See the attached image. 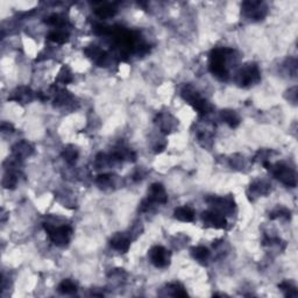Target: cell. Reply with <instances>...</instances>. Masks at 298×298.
<instances>
[{
    "label": "cell",
    "mask_w": 298,
    "mask_h": 298,
    "mask_svg": "<svg viewBox=\"0 0 298 298\" xmlns=\"http://www.w3.org/2000/svg\"><path fill=\"white\" fill-rule=\"evenodd\" d=\"M72 79H73V76H72L71 70H70L69 66L63 65L61 70H59L57 78H56V82L62 84V85H66V84L71 83Z\"/></svg>",
    "instance_id": "obj_28"
},
{
    "label": "cell",
    "mask_w": 298,
    "mask_h": 298,
    "mask_svg": "<svg viewBox=\"0 0 298 298\" xmlns=\"http://www.w3.org/2000/svg\"><path fill=\"white\" fill-rule=\"evenodd\" d=\"M58 292L63 295H73L77 293V285L72 280H63L58 285Z\"/></svg>",
    "instance_id": "obj_26"
},
{
    "label": "cell",
    "mask_w": 298,
    "mask_h": 298,
    "mask_svg": "<svg viewBox=\"0 0 298 298\" xmlns=\"http://www.w3.org/2000/svg\"><path fill=\"white\" fill-rule=\"evenodd\" d=\"M17 184V173L16 171H6L2 178V187L8 190L15 189Z\"/></svg>",
    "instance_id": "obj_27"
},
{
    "label": "cell",
    "mask_w": 298,
    "mask_h": 298,
    "mask_svg": "<svg viewBox=\"0 0 298 298\" xmlns=\"http://www.w3.org/2000/svg\"><path fill=\"white\" fill-rule=\"evenodd\" d=\"M208 204L211 206V210L222 213L224 216H233L237 210V204L233 196H224V197H215L211 196L206 199Z\"/></svg>",
    "instance_id": "obj_5"
},
{
    "label": "cell",
    "mask_w": 298,
    "mask_h": 298,
    "mask_svg": "<svg viewBox=\"0 0 298 298\" xmlns=\"http://www.w3.org/2000/svg\"><path fill=\"white\" fill-rule=\"evenodd\" d=\"M94 14L101 20L110 19L117 14V8L113 3H99V6L94 8Z\"/></svg>",
    "instance_id": "obj_19"
},
{
    "label": "cell",
    "mask_w": 298,
    "mask_h": 298,
    "mask_svg": "<svg viewBox=\"0 0 298 298\" xmlns=\"http://www.w3.org/2000/svg\"><path fill=\"white\" fill-rule=\"evenodd\" d=\"M43 229L47 232V236L54 245L57 247L68 246L73 233V230L69 225H54L52 223H44Z\"/></svg>",
    "instance_id": "obj_2"
},
{
    "label": "cell",
    "mask_w": 298,
    "mask_h": 298,
    "mask_svg": "<svg viewBox=\"0 0 298 298\" xmlns=\"http://www.w3.org/2000/svg\"><path fill=\"white\" fill-rule=\"evenodd\" d=\"M271 187L272 185L268 182L258 180L251 184L250 189H248V196L252 198L264 197V196H267L271 192Z\"/></svg>",
    "instance_id": "obj_15"
},
{
    "label": "cell",
    "mask_w": 298,
    "mask_h": 298,
    "mask_svg": "<svg viewBox=\"0 0 298 298\" xmlns=\"http://www.w3.org/2000/svg\"><path fill=\"white\" fill-rule=\"evenodd\" d=\"M155 122L159 126L161 133H163L164 135L171 134L178 127V120L169 112H161L157 114Z\"/></svg>",
    "instance_id": "obj_9"
},
{
    "label": "cell",
    "mask_w": 298,
    "mask_h": 298,
    "mask_svg": "<svg viewBox=\"0 0 298 298\" xmlns=\"http://www.w3.org/2000/svg\"><path fill=\"white\" fill-rule=\"evenodd\" d=\"M131 243L132 239L129 237V234L118 233L112 238L110 245L114 251L119 252V253H127L129 247H131Z\"/></svg>",
    "instance_id": "obj_14"
},
{
    "label": "cell",
    "mask_w": 298,
    "mask_h": 298,
    "mask_svg": "<svg viewBox=\"0 0 298 298\" xmlns=\"http://www.w3.org/2000/svg\"><path fill=\"white\" fill-rule=\"evenodd\" d=\"M61 155L63 157V160H64L66 163L70 164V166H72V164H75L77 162V160H78L79 153H78V150L75 148V147L69 146V147H66V148L63 149Z\"/></svg>",
    "instance_id": "obj_24"
},
{
    "label": "cell",
    "mask_w": 298,
    "mask_h": 298,
    "mask_svg": "<svg viewBox=\"0 0 298 298\" xmlns=\"http://www.w3.org/2000/svg\"><path fill=\"white\" fill-rule=\"evenodd\" d=\"M34 98V92L30 90V87L20 86L12 92V96L8 97L9 100L17 101V103H30Z\"/></svg>",
    "instance_id": "obj_16"
},
{
    "label": "cell",
    "mask_w": 298,
    "mask_h": 298,
    "mask_svg": "<svg viewBox=\"0 0 298 298\" xmlns=\"http://www.w3.org/2000/svg\"><path fill=\"white\" fill-rule=\"evenodd\" d=\"M203 223L206 227H211L216 230H225L227 227V219L222 213L210 210V211L203 212L202 215Z\"/></svg>",
    "instance_id": "obj_8"
},
{
    "label": "cell",
    "mask_w": 298,
    "mask_h": 298,
    "mask_svg": "<svg viewBox=\"0 0 298 298\" xmlns=\"http://www.w3.org/2000/svg\"><path fill=\"white\" fill-rule=\"evenodd\" d=\"M34 153V147L30 142L26 141V140H21V141H17L15 145L12 147V155L14 159L17 161H22L24 159H28V157L31 156V154Z\"/></svg>",
    "instance_id": "obj_13"
},
{
    "label": "cell",
    "mask_w": 298,
    "mask_h": 298,
    "mask_svg": "<svg viewBox=\"0 0 298 298\" xmlns=\"http://www.w3.org/2000/svg\"><path fill=\"white\" fill-rule=\"evenodd\" d=\"M181 96L191 107H194L203 98L201 93H199L192 85H185L181 91Z\"/></svg>",
    "instance_id": "obj_17"
},
{
    "label": "cell",
    "mask_w": 298,
    "mask_h": 298,
    "mask_svg": "<svg viewBox=\"0 0 298 298\" xmlns=\"http://www.w3.org/2000/svg\"><path fill=\"white\" fill-rule=\"evenodd\" d=\"M279 287H280V289L285 293V295L287 297H297V289L292 282L285 281V282H282Z\"/></svg>",
    "instance_id": "obj_29"
},
{
    "label": "cell",
    "mask_w": 298,
    "mask_h": 298,
    "mask_svg": "<svg viewBox=\"0 0 298 298\" xmlns=\"http://www.w3.org/2000/svg\"><path fill=\"white\" fill-rule=\"evenodd\" d=\"M48 40L54 42L56 44H63L69 40V33L65 30V28H58V29H52L49 31Z\"/></svg>",
    "instance_id": "obj_22"
},
{
    "label": "cell",
    "mask_w": 298,
    "mask_h": 298,
    "mask_svg": "<svg viewBox=\"0 0 298 298\" xmlns=\"http://www.w3.org/2000/svg\"><path fill=\"white\" fill-rule=\"evenodd\" d=\"M115 176L112 174H103V175H99V176H97L96 178V184L99 187L100 189H104V190H106V189H112L113 187H115Z\"/></svg>",
    "instance_id": "obj_23"
},
{
    "label": "cell",
    "mask_w": 298,
    "mask_h": 298,
    "mask_svg": "<svg viewBox=\"0 0 298 298\" xmlns=\"http://www.w3.org/2000/svg\"><path fill=\"white\" fill-rule=\"evenodd\" d=\"M269 217H271V219H289L290 211L286 208H278L271 212Z\"/></svg>",
    "instance_id": "obj_30"
},
{
    "label": "cell",
    "mask_w": 298,
    "mask_h": 298,
    "mask_svg": "<svg viewBox=\"0 0 298 298\" xmlns=\"http://www.w3.org/2000/svg\"><path fill=\"white\" fill-rule=\"evenodd\" d=\"M76 98L65 89H58L56 87L54 104L56 107L59 108H73L75 107Z\"/></svg>",
    "instance_id": "obj_11"
},
{
    "label": "cell",
    "mask_w": 298,
    "mask_h": 298,
    "mask_svg": "<svg viewBox=\"0 0 298 298\" xmlns=\"http://www.w3.org/2000/svg\"><path fill=\"white\" fill-rule=\"evenodd\" d=\"M195 211L194 209H191L190 206H178L177 209H175L174 217L175 219L180 220L183 223H192L195 220Z\"/></svg>",
    "instance_id": "obj_18"
},
{
    "label": "cell",
    "mask_w": 298,
    "mask_h": 298,
    "mask_svg": "<svg viewBox=\"0 0 298 298\" xmlns=\"http://www.w3.org/2000/svg\"><path fill=\"white\" fill-rule=\"evenodd\" d=\"M261 80V71L257 63H247L237 72L236 82L241 87H251Z\"/></svg>",
    "instance_id": "obj_4"
},
{
    "label": "cell",
    "mask_w": 298,
    "mask_h": 298,
    "mask_svg": "<svg viewBox=\"0 0 298 298\" xmlns=\"http://www.w3.org/2000/svg\"><path fill=\"white\" fill-rule=\"evenodd\" d=\"M264 167L266 169H268L273 174L276 180L281 182L282 184H285L288 188H296L297 185V175L296 171L287 166L286 163L279 162L275 164H272L271 162L265 163Z\"/></svg>",
    "instance_id": "obj_3"
},
{
    "label": "cell",
    "mask_w": 298,
    "mask_h": 298,
    "mask_svg": "<svg viewBox=\"0 0 298 298\" xmlns=\"http://www.w3.org/2000/svg\"><path fill=\"white\" fill-rule=\"evenodd\" d=\"M146 199L153 206L167 204L168 194L166 191V188H164L161 183H153L150 185L148 190V196H147Z\"/></svg>",
    "instance_id": "obj_10"
},
{
    "label": "cell",
    "mask_w": 298,
    "mask_h": 298,
    "mask_svg": "<svg viewBox=\"0 0 298 298\" xmlns=\"http://www.w3.org/2000/svg\"><path fill=\"white\" fill-rule=\"evenodd\" d=\"M168 294L174 297H185L188 296L187 290H185L184 286L180 282H171L169 285H167Z\"/></svg>",
    "instance_id": "obj_25"
},
{
    "label": "cell",
    "mask_w": 298,
    "mask_h": 298,
    "mask_svg": "<svg viewBox=\"0 0 298 298\" xmlns=\"http://www.w3.org/2000/svg\"><path fill=\"white\" fill-rule=\"evenodd\" d=\"M110 155L115 162H134L136 160V154L134 150L125 145H119L115 147Z\"/></svg>",
    "instance_id": "obj_12"
},
{
    "label": "cell",
    "mask_w": 298,
    "mask_h": 298,
    "mask_svg": "<svg viewBox=\"0 0 298 298\" xmlns=\"http://www.w3.org/2000/svg\"><path fill=\"white\" fill-rule=\"evenodd\" d=\"M191 255L196 261L199 262V264L206 265L210 260V257H211V252L209 251V248L204 246H197L192 248Z\"/></svg>",
    "instance_id": "obj_21"
},
{
    "label": "cell",
    "mask_w": 298,
    "mask_h": 298,
    "mask_svg": "<svg viewBox=\"0 0 298 298\" xmlns=\"http://www.w3.org/2000/svg\"><path fill=\"white\" fill-rule=\"evenodd\" d=\"M220 119L231 128H237L240 125V117L233 110H224L220 112Z\"/></svg>",
    "instance_id": "obj_20"
},
{
    "label": "cell",
    "mask_w": 298,
    "mask_h": 298,
    "mask_svg": "<svg viewBox=\"0 0 298 298\" xmlns=\"http://www.w3.org/2000/svg\"><path fill=\"white\" fill-rule=\"evenodd\" d=\"M149 261L152 265L155 266L156 268L164 269L170 265L171 260V253L163 246H154L150 248L148 253Z\"/></svg>",
    "instance_id": "obj_7"
},
{
    "label": "cell",
    "mask_w": 298,
    "mask_h": 298,
    "mask_svg": "<svg viewBox=\"0 0 298 298\" xmlns=\"http://www.w3.org/2000/svg\"><path fill=\"white\" fill-rule=\"evenodd\" d=\"M243 14L252 21H260L267 15V6L262 1H245L241 5Z\"/></svg>",
    "instance_id": "obj_6"
},
{
    "label": "cell",
    "mask_w": 298,
    "mask_h": 298,
    "mask_svg": "<svg viewBox=\"0 0 298 298\" xmlns=\"http://www.w3.org/2000/svg\"><path fill=\"white\" fill-rule=\"evenodd\" d=\"M13 126L9 124V122H2V125H1V131L3 132V133H6V132H13Z\"/></svg>",
    "instance_id": "obj_31"
},
{
    "label": "cell",
    "mask_w": 298,
    "mask_h": 298,
    "mask_svg": "<svg viewBox=\"0 0 298 298\" xmlns=\"http://www.w3.org/2000/svg\"><path fill=\"white\" fill-rule=\"evenodd\" d=\"M238 59H239V55L236 49L227 47L215 48L210 54V72L219 80L226 82L230 78L231 66L236 64Z\"/></svg>",
    "instance_id": "obj_1"
}]
</instances>
